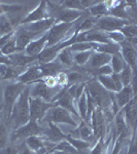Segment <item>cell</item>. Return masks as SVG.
I'll list each match as a JSON object with an SVG mask.
<instances>
[{"label":"cell","instance_id":"6da1fadb","mask_svg":"<svg viewBox=\"0 0 137 154\" xmlns=\"http://www.w3.org/2000/svg\"><path fill=\"white\" fill-rule=\"evenodd\" d=\"M29 98H30V85H26L24 91L19 96L18 100L14 106L11 112V117L9 123L12 122L14 128H20V126L26 125L30 120V105H29Z\"/></svg>","mask_w":137,"mask_h":154},{"label":"cell","instance_id":"7a4b0ae2","mask_svg":"<svg viewBox=\"0 0 137 154\" xmlns=\"http://www.w3.org/2000/svg\"><path fill=\"white\" fill-rule=\"evenodd\" d=\"M26 88V85L21 82H11L7 83L4 86L3 91V112H4V117H5V121L8 125L9 120L11 117V112L14 106L16 104L17 100H18L19 96L21 95V93L24 91V88Z\"/></svg>","mask_w":137,"mask_h":154},{"label":"cell","instance_id":"3957f363","mask_svg":"<svg viewBox=\"0 0 137 154\" xmlns=\"http://www.w3.org/2000/svg\"><path fill=\"white\" fill-rule=\"evenodd\" d=\"M86 89L92 98V100L94 101V103L96 104L97 108H106L111 103V98L109 93L105 88H102V85L98 82L96 77L93 79H90L86 83Z\"/></svg>","mask_w":137,"mask_h":154},{"label":"cell","instance_id":"277c9868","mask_svg":"<svg viewBox=\"0 0 137 154\" xmlns=\"http://www.w3.org/2000/svg\"><path fill=\"white\" fill-rule=\"evenodd\" d=\"M61 86L57 88H49L40 80L37 82L30 84V97L31 98H39L43 100L46 103H53L54 98L56 97L60 91H62Z\"/></svg>","mask_w":137,"mask_h":154},{"label":"cell","instance_id":"5b68a950","mask_svg":"<svg viewBox=\"0 0 137 154\" xmlns=\"http://www.w3.org/2000/svg\"><path fill=\"white\" fill-rule=\"evenodd\" d=\"M43 128L36 121L29 120L26 125L20 126L12 131L11 136V142H17L20 140H26L27 138L32 136H42Z\"/></svg>","mask_w":137,"mask_h":154},{"label":"cell","instance_id":"8992f818","mask_svg":"<svg viewBox=\"0 0 137 154\" xmlns=\"http://www.w3.org/2000/svg\"><path fill=\"white\" fill-rule=\"evenodd\" d=\"M30 105V120L41 122L46 117V113L51 108L55 106L54 103H46L39 98H29Z\"/></svg>","mask_w":137,"mask_h":154},{"label":"cell","instance_id":"52a82bcc","mask_svg":"<svg viewBox=\"0 0 137 154\" xmlns=\"http://www.w3.org/2000/svg\"><path fill=\"white\" fill-rule=\"evenodd\" d=\"M48 115V121H52L55 125L57 123H64V125H71L72 128H78V125L73 118H72L70 112L59 106H54L46 113Z\"/></svg>","mask_w":137,"mask_h":154},{"label":"cell","instance_id":"ba28073f","mask_svg":"<svg viewBox=\"0 0 137 154\" xmlns=\"http://www.w3.org/2000/svg\"><path fill=\"white\" fill-rule=\"evenodd\" d=\"M128 24H131V22L125 21V20H121L118 18H114L111 16H104L101 17L97 20L96 23V29L100 30L102 32H113V31H119V29H122L124 26Z\"/></svg>","mask_w":137,"mask_h":154},{"label":"cell","instance_id":"9c48e42d","mask_svg":"<svg viewBox=\"0 0 137 154\" xmlns=\"http://www.w3.org/2000/svg\"><path fill=\"white\" fill-rule=\"evenodd\" d=\"M119 54H121L122 58H123L124 62L128 66H130L132 71L135 73L136 72V48L131 44L129 40L125 39L123 42L119 44Z\"/></svg>","mask_w":137,"mask_h":154},{"label":"cell","instance_id":"30bf717a","mask_svg":"<svg viewBox=\"0 0 137 154\" xmlns=\"http://www.w3.org/2000/svg\"><path fill=\"white\" fill-rule=\"evenodd\" d=\"M14 41H16L17 53H21V51H25L27 45H28L32 40H34V39L38 38V37H40V36H37L35 34L27 31V30L24 29L22 26H19L18 28L14 29Z\"/></svg>","mask_w":137,"mask_h":154},{"label":"cell","instance_id":"8fae6325","mask_svg":"<svg viewBox=\"0 0 137 154\" xmlns=\"http://www.w3.org/2000/svg\"><path fill=\"white\" fill-rule=\"evenodd\" d=\"M42 79V74L39 68V64L38 62L31 64L30 66H28V68L26 69V71L24 73H22L18 78L17 81L25 84V85H30V84H33L37 82L38 80Z\"/></svg>","mask_w":137,"mask_h":154},{"label":"cell","instance_id":"7c38bea8","mask_svg":"<svg viewBox=\"0 0 137 154\" xmlns=\"http://www.w3.org/2000/svg\"><path fill=\"white\" fill-rule=\"evenodd\" d=\"M135 94L136 93L130 84L128 86H124L121 91L116 93H109V95H110L111 102L118 107V109H122L135 97Z\"/></svg>","mask_w":137,"mask_h":154},{"label":"cell","instance_id":"4fadbf2b","mask_svg":"<svg viewBox=\"0 0 137 154\" xmlns=\"http://www.w3.org/2000/svg\"><path fill=\"white\" fill-rule=\"evenodd\" d=\"M49 18V16L48 12V8H46V1H40L38 5H37L33 11H29L28 14H26V17L22 20L20 26L35 23V22L42 21V20H46Z\"/></svg>","mask_w":137,"mask_h":154},{"label":"cell","instance_id":"5bb4252c","mask_svg":"<svg viewBox=\"0 0 137 154\" xmlns=\"http://www.w3.org/2000/svg\"><path fill=\"white\" fill-rule=\"evenodd\" d=\"M57 22L53 18H49L46 20H42V21L35 22V23L22 25V27L24 29H26L27 31L31 32V33L35 34L37 36H41L44 33H46Z\"/></svg>","mask_w":137,"mask_h":154},{"label":"cell","instance_id":"9a60e30c","mask_svg":"<svg viewBox=\"0 0 137 154\" xmlns=\"http://www.w3.org/2000/svg\"><path fill=\"white\" fill-rule=\"evenodd\" d=\"M88 11H74V9H69L65 8L62 6L61 9L58 11V14L55 17V21L57 23H74L78 19H81L84 14H86Z\"/></svg>","mask_w":137,"mask_h":154},{"label":"cell","instance_id":"2e32d148","mask_svg":"<svg viewBox=\"0 0 137 154\" xmlns=\"http://www.w3.org/2000/svg\"><path fill=\"white\" fill-rule=\"evenodd\" d=\"M48 125L49 128H43V133H42L41 136L44 140L54 144H58L61 141L65 140L67 135L63 134V131L60 130L58 126H57V125H55L52 121H48Z\"/></svg>","mask_w":137,"mask_h":154},{"label":"cell","instance_id":"e0dca14e","mask_svg":"<svg viewBox=\"0 0 137 154\" xmlns=\"http://www.w3.org/2000/svg\"><path fill=\"white\" fill-rule=\"evenodd\" d=\"M110 60H111V56H109V54L93 51L89 62L87 63L86 71L90 74V72L96 70V69L100 68V67L106 65V64H109L110 63Z\"/></svg>","mask_w":137,"mask_h":154},{"label":"cell","instance_id":"ac0fdd59","mask_svg":"<svg viewBox=\"0 0 137 154\" xmlns=\"http://www.w3.org/2000/svg\"><path fill=\"white\" fill-rule=\"evenodd\" d=\"M122 112L124 114V118L126 120V123L132 131H135L136 125V97H134L132 100L122 108Z\"/></svg>","mask_w":137,"mask_h":154},{"label":"cell","instance_id":"d6986e66","mask_svg":"<svg viewBox=\"0 0 137 154\" xmlns=\"http://www.w3.org/2000/svg\"><path fill=\"white\" fill-rule=\"evenodd\" d=\"M48 33V32H46ZM46 33H44L43 35H41L38 38L32 40L30 43L27 45V48H25L24 53L28 56L31 57H36L46 48Z\"/></svg>","mask_w":137,"mask_h":154},{"label":"cell","instance_id":"ffe728a7","mask_svg":"<svg viewBox=\"0 0 137 154\" xmlns=\"http://www.w3.org/2000/svg\"><path fill=\"white\" fill-rule=\"evenodd\" d=\"M39 68H40L42 74V78H43V77L46 76H56L60 72H63L65 67L60 63L58 59H56L53 62H49V63L39 64Z\"/></svg>","mask_w":137,"mask_h":154},{"label":"cell","instance_id":"44dd1931","mask_svg":"<svg viewBox=\"0 0 137 154\" xmlns=\"http://www.w3.org/2000/svg\"><path fill=\"white\" fill-rule=\"evenodd\" d=\"M25 144L30 150L35 154H44L48 153L44 144V139L40 136H32L25 140Z\"/></svg>","mask_w":137,"mask_h":154},{"label":"cell","instance_id":"7402d4cb","mask_svg":"<svg viewBox=\"0 0 137 154\" xmlns=\"http://www.w3.org/2000/svg\"><path fill=\"white\" fill-rule=\"evenodd\" d=\"M8 58L11 59L12 66H16V67H28L31 64L37 62L36 57L28 56L24 51L11 54V56H8Z\"/></svg>","mask_w":137,"mask_h":154},{"label":"cell","instance_id":"603a6c76","mask_svg":"<svg viewBox=\"0 0 137 154\" xmlns=\"http://www.w3.org/2000/svg\"><path fill=\"white\" fill-rule=\"evenodd\" d=\"M114 125H116V130L119 135V138L124 140V139L129 136V130H130V128L126 123V120L124 118V114L122 112V110L116 113V118H114Z\"/></svg>","mask_w":137,"mask_h":154},{"label":"cell","instance_id":"cb8c5ba5","mask_svg":"<svg viewBox=\"0 0 137 154\" xmlns=\"http://www.w3.org/2000/svg\"><path fill=\"white\" fill-rule=\"evenodd\" d=\"M76 133H78V137L79 139L89 143H91L95 138L92 128L89 126L88 123H86L84 121H81V125L78 126V130H76Z\"/></svg>","mask_w":137,"mask_h":154},{"label":"cell","instance_id":"d4e9b609","mask_svg":"<svg viewBox=\"0 0 137 154\" xmlns=\"http://www.w3.org/2000/svg\"><path fill=\"white\" fill-rule=\"evenodd\" d=\"M88 14H90V16L96 19H99L104 16H107L108 8L105 4V1H98L95 5H93L91 8H89Z\"/></svg>","mask_w":137,"mask_h":154},{"label":"cell","instance_id":"484cf974","mask_svg":"<svg viewBox=\"0 0 137 154\" xmlns=\"http://www.w3.org/2000/svg\"><path fill=\"white\" fill-rule=\"evenodd\" d=\"M65 140L67 141V142L70 143L71 145L78 151V153L87 152V150H88L89 147H90V144H91L89 142H86V141H83L81 139H79V138L78 139V138H73V137H71L70 135H67Z\"/></svg>","mask_w":137,"mask_h":154},{"label":"cell","instance_id":"4316f807","mask_svg":"<svg viewBox=\"0 0 137 154\" xmlns=\"http://www.w3.org/2000/svg\"><path fill=\"white\" fill-rule=\"evenodd\" d=\"M58 61L60 63L62 64L64 67H73L75 64H74V61H73V54L70 51H69L68 48L62 49L61 51L59 53L58 57H57Z\"/></svg>","mask_w":137,"mask_h":154},{"label":"cell","instance_id":"83f0119b","mask_svg":"<svg viewBox=\"0 0 137 154\" xmlns=\"http://www.w3.org/2000/svg\"><path fill=\"white\" fill-rule=\"evenodd\" d=\"M97 20L98 19L93 18L91 16H87L81 22V24L78 25V29H76V33H84V32H88L90 30H93L96 27Z\"/></svg>","mask_w":137,"mask_h":154},{"label":"cell","instance_id":"f1b7e54d","mask_svg":"<svg viewBox=\"0 0 137 154\" xmlns=\"http://www.w3.org/2000/svg\"><path fill=\"white\" fill-rule=\"evenodd\" d=\"M119 79H121L122 85H123V88H124V86L130 85L132 82V79L135 77V73L132 71L130 66H128L126 64L125 67L123 68V70L119 73Z\"/></svg>","mask_w":137,"mask_h":154},{"label":"cell","instance_id":"f546056e","mask_svg":"<svg viewBox=\"0 0 137 154\" xmlns=\"http://www.w3.org/2000/svg\"><path fill=\"white\" fill-rule=\"evenodd\" d=\"M14 31V27L11 22L7 18L5 14H0V36H4L6 34L12 33Z\"/></svg>","mask_w":137,"mask_h":154},{"label":"cell","instance_id":"4dcf8cb0","mask_svg":"<svg viewBox=\"0 0 137 154\" xmlns=\"http://www.w3.org/2000/svg\"><path fill=\"white\" fill-rule=\"evenodd\" d=\"M94 51H79V53H73V61L74 64L78 67H83L87 65L90 58L92 56V53Z\"/></svg>","mask_w":137,"mask_h":154},{"label":"cell","instance_id":"1f68e13d","mask_svg":"<svg viewBox=\"0 0 137 154\" xmlns=\"http://www.w3.org/2000/svg\"><path fill=\"white\" fill-rule=\"evenodd\" d=\"M96 78L98 80V82L102 85V88H105L106 91H108L109 93H116L118 91V89L116 88V84H114L110 75L109 76L100 75V76H97Z\"/></svg>","mask_w":137,"mask_h":154},{"label":"cell","instance_id":"d6a6232c","mask_svg":"<svg viewBox=\"0 0 137 154\" xmlns=\"http://www.w3.org/2000/svg\"><path fill=\"white\" fill-rule=\"evenodd\" d=\"M109 64H110L111 68H113V73H116V74H119V72L123 70V68L126 65V63L124 62V60L122 58V56L119 53L111 56V60H110V63Z\"/></svg>","mask_w":137,"mask_h":154},{"label":"cell","instance_id":"836d02e7","mask_svg":"<svg viewBox=\"0 0 137 154\" xmlns=\"http://www.w3.org/2000/svg\"><path fill=\"white\" fill-rule=\"evenodd\" d=\"M94 45L95 43L94 42H75L72 45L69 46V51L73 53H79V51H93Z\"/></svg>","mask_w":137,"mask_h":154},{"label":"cell","instance_id":"e575fe53","mask_svg":"<svg viewBox=\"0 0 137 154\" xmlns=\"http://www.w3.org/2000/svg\"><path fill=\"white\" fill-rule=\"evenodd\" d=\"M119 32L123 34L127 40L136 38L137 29H136L135 23H131V24H128V25H126V26H124L122 29H119Z\"/></svg>","mask_w":137,"mask_h":154},{"label":"cell","instance_id":"d590c367","mask_svg":"<svg viewBox=\"0 0 137 154\" xmlns=\"http://www.w3.org/2000/svg\"><path fill=\"white\" fill-rule=\"evenodd\" d=\"M76 105H78V114L79 117L83 119V121H86V117H87V96L86 93L84 91V94L79 97V99L76 101Z\"/></svg>","mask_w":137,"mask_h":154},{"label":"cell","instance_id":"8d00e7d4","mask_svg":"<svg viewBox=\"0 0 137 154\" xmlns=\"http://www.w3.org/2000/svg\"><path fill=\"white\" fill-rule=\"evenodd\" d=\"M55 150H61L67 154H79L78 151L76 150L70 143L67 142L66 140H63V141H61V142H59L58 144H56Z\"/></svg>","mask_w":137,"mask_h":154},{"label":"cell","instance_id":"74e56055","mask_svg":"<svg viewBox=\"0 0 137 154\" xmlns=\"http://www.w3.org/2000/svg\"><path fill=\"white\" fill-rule=\"evenodd\" d=\"M1 54H3L4 56H11L17 53V48H16V41H14V37L12 36L11 39L8 40V42L0 49Z\"/></svg>","mask_w":137,"mask_h":154},{"label":"cell","instance_id":"f35d334b","mask_svg":"<svg viewBox=\"0 0 137 154\" xmlns=\"http://www.w3.org/2000/svg\"><path fill=\"white\" fill-rule=\"evenodd\" d=\"M8 144V134L4 123L0 122V150H2Z\"/></svg>","mask_w":137,"mask_h":154},{"label":"cell","instance_id":"ab89813d","mask_svg":"<svg viewBox=\"0 0 137 154\" xmlns=\"http://www.w3.org/2000/svg\"><path fill=\"white\" fill-rule=\"evenodd\" d=\"M106 36H107V38L113 42V43H116V44H119L121 42H123L126 39L119 31L107 32V33H106Z\"/></svg>","mask_w":137,"mask_h":154},{"label":"cell","instance_id":"60d3db41","mask_svg":"<svg viewBox=\"0 0 137 154\" xmlns=\"http://www.w3.org/2000/svg\"><path fill=\"white\" fill-rule=\"evenodd\" d=\"M56 80L57 83H58L59 86L61 88H65V86L68 84V80H67V73L65 71L60 72L56 75Z\"/></svg>","mask_w":137,"mask_h":154},{"label":"cell","instance_id":"b9f144b4","mask_svg":"<svg viewBox=\"0 0 137 154\" xmlns=\"http://www.w3.org/2000/svg\"><path fill=\"white\" fill-rule=\"evenodd\" d=\"M41 81L46 84V86H49V88H57L58 85V83H57V80H56V76H46V77H43V78L41 79Z\"/></svg>","mask_w":137,"mask_h":154},{"label":"cell","instance_id":"7bdbcfd3","mask_svg":"<svg viewBox=\"0 0 137 154\" xmlns=\"http://www.w3.org/2000/svg\"><path fill=\"white\" fill-rule=\"evenodd\" d=\"M0 154H19V148L12 144H7L2 150H0Z\"/></svg>","mask_w":137,"mask_h":154},{"label":"cell","instance_id":"ee69618b","mask_svg":"<svg viewBox=\"0 0 137 154\" xmlns=\"http://www.w3.org/2000/svg\"><path fill=\"white\" fill-rule=\"evenodd\" d=\"M104 151V143L103 138H99L98 142L95 145V147L91 150V154H102Z\"/></svg>","mask_w":137,"mask_h":154},{"label":"cell","instance_id":"f6af8a7d","mask_svg":"<svg viewBox=\"0 0 137 154\" xmlns=\"http://www.w3.org/2000/svg\"><path fill=\"white\" fill-rule=\"evenodd\" d=\"M110 76H111V78H113V80L114 84H116V89H118V91H121V89L123 88V85H122V82H121V79H119V74L113 73Z\"/></svg>","mask_w":137,"mask_h":154},{"label":"cell","instance_id":"bcb514c9","mask_svg":"<svg viewBox=\"0 0 137 154\" xmlns=\"http://www.w3.org/2000/svg\"><path fill=\"white\" fill-rule=\"evenodd\" d=\"M127 154H136V145H135V131H133V137H132V140L129 146V150Z\"/></svg>","mask_w":137,"mask_h":154},{"label":"cell","instance_id":"7dc6e473","mask_svg":"<svg viewBox=\"0 0 137 154\" xmlns=\"http://www.w3.org/2000/svg\"><path fill=\"white\" fill-rule=\"evenodd\" d=\"M0 65H6V66H12L11 59L8 58V56H4L3 54H1L0 51Z\"/></svg>","mask_w":137,"mask_h":154},{"label":"cell","instance_id":"c3c4849f","mask_svg":"<svg viewBox=\"0 0 137 154\" xmlns=\"http://www.w3.org/2000/svg\"><path fill=\"white\" fill-rule=\"evenodd\" d=\"M19 154H35V153L30 150L27 146H25L23 149H19Z\"/></svg>","mask_w":137,"mask_h":154},{"label":"cell","instance_id":"681fc988","mask_svg":"<svg viewBox=\"0 0 137 154\" xmlns=\"http://www.w3.org/2000/svg\"><path fill=\"white\" fill-rule=\"evenodd\" d=\"M52 154H67V153L63 152V151H61V150H54L53 152H52Z\"/></svg>","mask_w":137,"mask_h":154},{"label":"cell","instance_id":"f907efd6","mask_svg":"<svg viewBox=\"0 0 137 154\" xmlns=\"http://www.w3.org/2000/svg\"><path fill=\"white\" fill-rule=\"evenodd\" d=\"M2 110H3V104H0V113L2 112Z\"/></svg>","mask_w":137,"mask_h":154},{"label":"cell","instance_id":"816d5d0a","mask_svg":"<svg viewBox=\"0 0 137 154\" xmlns=\"http://www.w3.org/2000/svg\"><path fill=\"white\" fill-rule=\"evenodd\" d=\"M2 80V78H1V76H0V81H1Z\"/></svg>","mask_w":137,"mask_h":154},{"label":"cell","instance_id":"f5cc1de1","mask_svg":"<svg viewBox=\"0 0 137 154\" xmlns=\"http://www.w3.org/2000/svg\"><path fill=\"white\" fill-rule=\"evenodd\" d=\"M44 154H52V153H44Z\"/></svg>","mask_w":137,"mask_h":154},{"label":"cell","instance_id":"db71d44e","mask_svg":"<svg viewBox=\"0 0 137 154\" xmlns=\"http://www.w3.org/2000/svg\"><path fill=\"white\" fill-rule=\"evenodd\" d=\"M125 154H127V152H126V153H125Z\"/></svg>","mask_w":137,"mask_h":154}]
</instances>
